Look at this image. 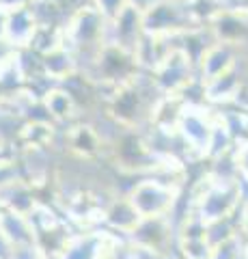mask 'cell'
Instances as JSON below:
<instances>
[{
	"instance_id": "1",
	"label": "cell",
	"mask_w": 248,
	"mask_h": 259,
	"mask_svg": "<svg viewBox=\"0 0 248 259\" xmlns=\"http://www.w3.org/2000/svg\"><path fill=\"white\" fill-rule=\"evenodd\" d=\"M11 259H45V255H43L41 248H37V246H33V244H26V246L13 248Z\"/></svg>"
}]
</instances>
